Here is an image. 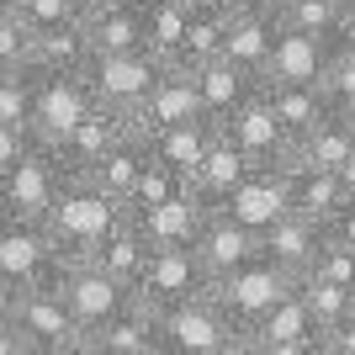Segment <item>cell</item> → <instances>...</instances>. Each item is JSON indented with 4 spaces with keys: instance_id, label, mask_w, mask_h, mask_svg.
<instances>
[{
    "instance_id": "cell-3",
    "label": "cell",
    "mask_w": 355,
    "mask_h": 355,
    "mask_svg": "<svg viewBox=\"0 0 355 355\" xmlns=\"http://www.w3.org/2000/svg\"><path fill=\"white\" fill-rule=\"evenodd\" d=\"M64 180V159L53 154L48 144H32V154L21 164H11L6 175H0V218L6 223H48L53 202H59Z\"/></svg>"
},
{
    "instance_id": "cell-23",
    "label": "cell",
    "mask_w": 355,
    "mask_h": 355,
    "mask_svg": "<svg viewBox=\"0 0 355 355\" xmlns=\"http://www.w3.org/2000/svg\"><path fill=\"white\" fill-rule=\"evenodd\" d=\"M32 144H37V138L27 133V128H6V122H0V175H6V170H11V164H21L32 154Z\"/></svg>"
},
{
    "instance_id": "cell-26",
    "label": "cell",
    "mask_w": 355,
    "mask_h": 355,
    "mask_svg": "<svg viewBox=\"0 0 355 355\" xmlns=\"http://www.w3.org/2000/svg\"><path fill=\"white\" fill-rule=\"evenodd\" d=\"M21 292H27V286H16V282H6V276H0V324H16V308H21Z\"/></svg>"
},
{
    "instance_id": "cell-21",
    "label": "cell",
    "mask_w": 355,
    "mask_h": 355,
    "mask_svg": "<svg viewBox=\"0 0 355 355\" xmlns=\"http://www.w3.org/2000/svg\"><path fill=\"white\" fill-rule=\"evenodd\" d=\"M37 59V37L16 11H0V69L6 74H27Z\"/></svg>"
},
{
    "instance_id": "cell-28",
    "label": "cell",
    "mask_w": 355,
    "mask_h": 355,
    "mask_svg": "<svg viewBox=\"0 0 355 355\" xmlns=\"http://www.w3.org/2000/svg\"><path fill=\"white\" fill-rule=\"evenodd\" d=\"M53 355H101V350L90 345V334H80V340H69L64 350H53Z\"/></svg>"
},
{
    "instance_id": "cell-12",
    "label": "cell",
    "mask_w": 355,
    "mask_h": 355,
    "mask_svg": "<svg viewBox=\"0 0 355 355\" xmlns=\"http://www.w3.org/2000/svg\"><path fill=\"white\" fill-rule=\"evenodd\" d=\"M196 260H202V270H207V282H218V276H228V270L250 266V260H260V234L254 228H244V223H234L228 212H207V223H202V234H196Z\"/></svg>"
},
{
    "instance_id": "cell-32",
    "label": "cell",
    "mask_w": 355,
    "mask_h": 355,
    "mask_svg": "<svg viewBox=\"0 0 355 355\" xmlns=\"http://www.w3.org/2000/svg\"><path fill=\"white\" fill-rule=\"evenodd\" d=\"M350 133H355V101H350Z\"/></svg>"
},
{
    "instance_id": "cell-27",
    "label": "cell",
    "mask_w": 355,
    "mask_h": 355,
    "mask_svg": "<svg viewBox=\"0 0 355 355\" xmlns=\"http://www.w3.org/2000/svg\"><path fill=\"white\" fill-rule=\"evenodd\" d=\"M0 355H32L21 345V334H16V324H0Z\"/></svg>"
},
{
    "instance_id": "cell-25",
    "label": "cell",
    "mask_w": 355,
    "mask_h": 355,
    "mask_svg": "<svg viewBox=\"0 0 355 355\" xmlns=\"http://www.w3.org/2000/svg\"><path fill=\"white\" fill-rule=\"evenodd\" d=\"M218 355H266V350H260V334H254V329H234V334L218 345Z\"/></svg>"
},
{
    "instance_id": "cell-9",
    "label": "cell",
    "mask_w": 355,
    "mask_h": 355,
    "mask_svg": "<svg viewBox=\"0 0 355 355\" xmlns=\"http://www.w3.org/2000/svg\"><path fill=\"white\" fill-rule=\"evenodd\" d=\"M16 334L32 355H53L69 340H80L85 329L74 324L69 302L59 297V286H27L21 292V308H16Z\"/></svg>"
},
{
    "instance_id": "cell-20",
    "label": "cell",
    "mask_w": 355,
    "mask_h": 355,
    "mask_svg": "<svg viewBox=\"0 0 355 355\" xmlns=\"http://www.w3.org/2000/svg\"><path fill=\"white\" fill-rule=\"evenodd\" d=\"M16 16L32 27V37H48V32H69L85 21V0H21Z\"/></svg>"
},
{
    "instance_id": "cell-31",
    "label": "cell",
    "mask_w": 355,
    "mask_h": 355,
    "mask_svg": "<svg viewBox=\"0 0 355 355\" xmlns=\"http://www.w3.org/2000/svg\"><path fill=\"white\" fill-rule=\"evenodd\" d=\"M16 6H21V0H0V11H16Z\"/></svg>"
},
{
    "instance_id": "cell-18",
    "label": "cell",
    "mask_w": 355,
    "mask_h": 355,
    "mask_svg": "<svg viewBox=\"0 0 355 355\" xmlns=\"http://www.w3.org/2000/svg\"><path fill=\"white\" fill-rule=\"evenodd\" d=\"M148 164V138H138V133H128L117 148H106V159L101 164H90L85 175L101 186L106 196H117L122 207H128V191H133V180H138V170Z\"/></svg>"
},
{
    "instance_id": "cell-6",
    "label": "cell",
    "mask_w": 355,
    "mask_h": 355,
    "mask_svg": "<svg viewBox=\"0 0 355 355\" xmlns=\"http://www.w3.org/2000/svg\"><path fill=\"white\" fill-rule=\"evenodd\" d=\"M64 254L43 223H6L0 218V276L16 286H59Z\"/></svg>"
},
{
    "instance_id": "cell-16",
    "label": "cell",
    "mask_w": 355,
    "mask_h": 355,
    "mask_svg": "<svg viewBox=\"0 0 355 355\" xmlns=\"http://www.w3.org/2000/svg\"><path fill=\"white\" fill-rule=\"evenodd\" d=\"M154 340H159V318H154V308H144L138 297L122 313H112L101 329H90V345L101 355H148Z\"/></svg>"
},
{
    "instance_id": "cell-7",
    "label": "cell",
    "mask_w": 355,
    "mask_h": 355,
    "mask_svg": "<svg viewBox=\"0 0 355 355\" xmlns=\"http://www.w3.org/2000/svg\"><path fill=\"white\" fill-rule=\"evenodd\" d=\"M154 318H159V334L175 345V350H186V355H218V345L239 329V324H228V313L218 308L212 286L196 292V297H186V302L159 308Z\"/></svg>"
},
{
    "instance_id": "cell-24",
    "label": "cell",
    "mask_w": 355,
    "mask_h": 355,
    "mask_svg": "<svg viewBox=\"0 0 355 355\" xmlns=\"http://www.w3.org/2000/svg\"><path fill=\"white\" fill-rule=\"evenodd\" d=\"M318 350H324V355H355V313L318 334Z\"/></svg>"
},
{
    "instance_id": "cell-11",
    "label": "cell",
    "mask_w": 355,
    "mask_h": 355,
    "mask_svg": "<svg viewBox=\"0 0 355 355\" xmlns=\"http://www.w3.org/2000/svg\"><path fill=\"white\" fill-rule=\"evenodd\" d=\"M207 270H202V260H196V250H154V260H148L144 282H138V302L144 308H170V302H186V297L207 292Z\"/></svg>"
},
{
    "instance_id": "cell-1",
    "label": "cell",
    "mask_w": 355,
    "mask_h": 355,
    "mask_svg": "<svg viewBox=\"0 0 355 355\" xmlns=\"http://www.w3.org/2000/svg\"><path fill=\"white\" fill-rule=\"evenodd\" d=\"M122 218H128V207H122L117 196H106L90 175H69L43 228L53 234L64 260H90V250H96Z\"/></svg>"
},
{
    "instance_id": "cell-13",
    "label": "cell",
    "mask_w": 355,
    "mask_h": 355,
    "mask_svg": "<svg viewBox=\"0 0 355 355\" xmlns=\"http://www.w3.org/2000/svg\"><path fill=\"white\" fill-rule=\"evenodd\" d=\"M329 228H318V223H308L302 212H286L282 223H270L266 234H260V250H266L270 266H282L286 276H308V266L318 260V250H324Z\"/></svg>"
},
{
    "instance_id": "cell-8",
    "label": "cell",
    "mask_w": 355,
    "mask_h": 355,
    "mask_svg": "<svg viewBox=\"0 0 355 355\" xmlns=\"http://www.w3.org/2000/svg\"><path fill=\"white\" fill-rule=\"evenodd\" d=\"M59 297L69 302L74 324L85 329V334H90V329H101L112 313H122L128 302H133V292L117 286L96 260H64V266H59Z\"/></svg>"
},
{
    "instance_id": "cell-10",
    "label": "cell",
    "mask_w": 355,
    "mask_h": 355,
    "mask_svg": "<svg viewBox=\"0 0 355 355\" xmlns=\"http://www.w3.org/2000/svg\"><path fill=\"white\" fill-rule=\"evenodd\" d=\"M212 212H228L234 223H244V228H254V234H266L270 223H282L286 212H292V175L250 170L234 191L223 196V207H212Z\"/></svg>"
},
{
    "instance_id": "cell-33",
    "label": "cell",
    "mask_w": 355,
    "mask_h": 355,
    "mask_svg": "<svg viewBox=\"0 0 355 355\" xmlns=\"http://www.w3.org/2000/svg\"><path fill=\"white\" fill-rule=\"evenodd\" d=\"M350 32H355V27H350Z\"/></svg>"
},
{
    "instance_id": "cell-22",
    "label": "cell",
    "mask_w": 355,
    "mask_h": 355,
    "mask_svg": "<svg viewBox=\"0 0 355 355\" xmlns=\"http://www.w3.org/2000/svg\"><path fill=\"white\" fill-rule=\"evenodd\" d=\"M0 122L6 128H27V74L0 69Z\"/></svg>"
},
{
    "instance_id": "cell-2",
    "label": "cell",
    "mask_w": 355,
    "mask_h": 355,
    "mask_svg": "<svg viewBox=\"0 0 355 355\" xmlns=\"http://www.w3.org/2000/svg\"><path fill=\"white\" fill-rule=\"evenodd\" d=\"M90 112H96V96L80 69H37V64L27 69V133L37 144L59 148Z\"/></svg>"
},
{
    "instance_id": "cell-14",
    "label": "cell",
    "mask_w": 355,
    "mask_h": 355,
    "mask_svg": "<svg viewBox=\"0 0 355 355\" xmlns=\"http://www.w3.org/2000/svg\"><path fill=\"white\" fill-rule=\"evenodd\" d=\"M128 133H133V128H128V117H117V112L96 106V112H90V117L80 122V128H74V133L64 138L53 154L64 159V170H69V175H85L90 164H101V159H106V148H117Z\"/></svg>"
},
{
    "instance_id": "cell-30",
    "label": "cell",
    "mask_w": 355,
    "mask_h": 355,
    "mask_svg": "<svg viewBox=\"0 0 355 355\" xmlns=\"http://www.w3.org/2000/svg\"><path fill=\"white\" fill-rule=\"evenodd\" d=\"M148 355H186V350H175V345H170V340H164V334H159V340L148 345Z\"/></svg>"
},
{
    "instance_id": "cell-19",
    "label": "cell",
    "mask_w": 355,
    "mask_h": 355,
    "mask_svg": "<svg viewBox=\"0 0 355 355\" xmlns=\"http://www.w3.org/2000/svg\"><path fill=\"white\" fill-rule=\"evenodd\" d=\"M254 334H260L266 345H276V340H313V334H318V324H313L308 302L292 292L286 302H276V308H270L266 318L254 324Z\"/></svg>"
},
{
    "instance_id": "cell-29",
    "label": "cell",
    "mask_w": 355,
    "mask_h": 355,
    "mask_svg": "<svg viewBox=\"0 0 355 355\" xmlns=\"http://www.w3.org/2000/svg\"><path fill=\"white\" fill-rule=\"evenodd\" d=\"M128 6H144V0H85V11H128Z\"/></svg>"
},
{
    "instance_id": "cell-15",
    "label": "cell",
    "mask_w": 355,
    "mask_h": 355,
    "mask_svg": "<svg viewBox=\"0 0 355 355\" xmlns=\"http://www.w3.org/2000/svg\"><path fill=\"white\" fill-rule=\"evenodd\" d=\"M90 260L112 276L117 286H128V292H138V282H144V270H148V260H154V244L144 239V228H138L133 218H122L112 234L90 250Z\"/></svg>"
},
{
    "instance_id": "cell-5",
    "label": "cell",
    "mask_w": 355,
    "mask_h": 355,
    "mask_svg": "<svg viewBox=\"0 0 355 355\" xmlns=\"http://www.w3.org/2000/svg\"><path fill=\"white\" fill-rule=\"evenodd\" d=\"M85 85L90 96H96V106H106V112H117V117H133L138 101H144L148 90H154V80L164 74V64L148 53V48H138V53H106V59H85Z\"/></svg>"
},
{
    "instance_id": "cell-17",
    "label": "cell",
    "mask_w": 355,
    "mask_h": 355,
    "mask_svg": "<svg viewBox=\"0 0 355 355\" xmlns=\"http://www.w3.org/2000/svg\"><path fill=\"white\" fill-rule=\"evenodd\" d=\"M266 69L276 74V85H318L324 80V53L313 32H286L266 53Z\"/></svg>"
},
{
    "instance_id": "cell-4",
    "label": "cell",
    "mask_w": 355,
    "mask_h": 355,
    "mask_svg": "<svg viewBox=\"0 0 355 355\" xmlns=\"http://www.w3.org/2000/svg\"><path fill=\"white\" fill-rule=\"evenodd\" d=\"M292 292H297V276H286L282 266H270L266 254L212 282L218 308L228 313V324H239V329H254L270 308H276V302H286Z\"/></svg>"
}]
</instances>
